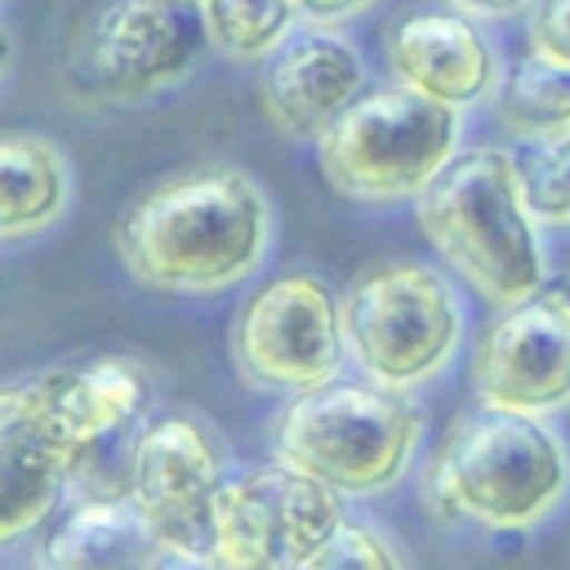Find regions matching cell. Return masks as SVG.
<instances>
[{
	"label": "cell",
	"mask_w": 570,
	"mask_h": 570,
	"mask_svg": "<svg viewBox=\"0 0 570 570\" xmlns=\"http://www.w3.org/2000/svg\"><path fill=\"white\" fill-rule=\"evenodd\" d=\"M272 240V200L236 165L174 169L134 196L111 227L116 258L156 294L236 289L258 276Z\"/></svg>",
	"instance_id": "obj_1"
},
{
	"label": "cell",
	"mask_w": 570,
	"mask_h": 570,
	"mask_svg": "<svg viewBox=\"0 0 570 570\" xmlns=\"http://www.w3.org/2000/svg\"><path fill=\"white\" fill-rule=\"evenodd\" d=\"M414 223L436 258L490 307L548 285L543 223L525 200L521 160L499 142L463 147L414 196Z\"/></svg>",
	"instance_id": "obj_2"
},
{
	"label": "cell",
	"mask_w": 570,
	"mask_h": 570,
	"mask_svg": "<svg viewBox=\"0 0 570 570\" xmlns=\"http://www.w3.org/2000/svg\"><path fill=\"white\" fill-rule=\"evenodd\" d=\"M570 490V450L548 419L481 405L459 414L423 463V508L436 521H463L521 534L548 521Z\"/></svg>",
	"instance_id": "obj_3"
},
{
	"label": "cell",
	"mask_w": 570,
	"mask_h": 570,
	"mask_svg": "<svg viewBox=\"0 0 570 570\" xmlns=\"http://www.w3.org/2000/svg\"><path fill=\"white\" fill-rule=\"evenodd\" d=\"M423 432L428 414L414 392L338 374L289 396L272 419L267 445L276 463L325 481L343 499H379L410 476Z\"/></svg>",
	"instance_id": "obj_4"
},
{
	"label": "cell",
	"mask_w": 570,
	"mask_h": 570,
	"mask_svg": "<svg viewBox=\"0 0 570 570\" xmlns=\"http://www.w3.org/2000/svg\"><path fill=\"white\" fill-rule=\"evenodd\" d=\"M338 307L356 374L396 392L436 383L454 365L468 330L454 281L419 258H387L356 272Z\"/></svg>",
	"instance_id": "obj_5"
},
{
	"label": "cell",
	"mask_w": 570,
	"mask_h": 570,
	"mask_svg": "<svg viewBox=\"0 0 570 570\" xmlns=\"http://www.w3.org/2000/svg\"><path fill=\"white\" fill-rule=\"evenodd\" d=\"M463 151V111L396 80L370 85L321 138V178L356 205H401Z\"/></svg>",
	"instance_id": "obj_6"
},
{
	"label": "cell",
	"mask_w": 570,
	"mask_h": 570,
	"mask_svg": "<svg viewBox=\"0 0 570 570\" xmlns=\"http://www.w3.org/2000/svg\"><path fill=\"white\" fill-rule=\"evenodd\" d=\"M205 49L196 9L174 0H98L67 45V80L89 102H147L178 89Z\"/></svg>",
	"instance_id": "obj_7"
},
{
	"label": "cell",
	"mask_w": 570,
	"mask_h": 570,
	"mask_svg": "<svg viewBox=\"0 0 570 570\" xmlns=\"http://www.w3.org/2000/svg\"><path fill=\"white\" fill-rule=\"evenodd\" d=\"M236 379L263 396H298L343 374V307L316 272L263 281L227 330Z\"/></svg>",
	"instance_id": "obj_8"
},
{
	"label": "cell",
	"mask_w": 570,
	"mask_h": 570,
	"mask_svg": "<svg viewBox=\"0 0 570 570\" xmlns=\"http://www.w3.org/2000/svg\"><path fill=\"white\" fill-rule=\"evenodd\" d=\"M343 494L325 481L285 468H232L214 503V570H298L343 521Z\"/></svg>",
	"instance_id": "obj_9"
},
{
	"label": "cell",
	"mask_w": 570,
	"mask_h": 570,
	"mask_svg": "<svg viewBox=\"0 0 570 570\" xmlns=\"http://www.w3.org/2000/svg\"><path fill=\"white\" fill-rule=\"evenodd\" d=\"M232 476L223 436L191 410L151 419L125 463V499L174 552L205 557L214 539V503Z\"/></svg>",
	"instance_id": "obj_10"
},
{
	"label": "cell",
	"mask_w": 570,
	"mask_h": 570,
	"mask_svg": "<svg viewBox=\"0 0 570 570\" xmlns=\"http://www.w3.org/2000/svg\"><path fill=\"white\" fill-rule=\"evenodd\" d=\"M472 392L481 405L557 419L570 410V289H534L494 307L472 343Z\"/></svg>",
	"instance_id": "obj_11"
},
{
	"label": "cell",
	"mask_w": 570,
	"mask_h": 570,
	"mask_svg": "<svg viewBox=\"0 0 570 570\" xmlns=\"http://www.w3.org/2000/svg\"><path fill=\"white\" fill-rule=\"evenodd\" d=\"M40 383L53 428L76 459V485L98 476L94 494H107L102 463L111 459L125 476L129 450L138 432L151 423V405H156L151 374L129 356H89L62 370H45Z\"/></svg>",
	"instance_id": "obj_12"
},
{
	"label": "cell",
	"mask_w": 570,
	"mask_h": 570,
	"mask_svg": "<svg viewBox=\"0 0 570 570\" xmlns=\"http://www.w3.org/2000/svg\"><path fill=\"white\" fill-rule=\"evenodd\" d=\"M370 89L365 53L325 22H298L258 62V107L289 142H316Z\"/></svg>",
	"instance_id": "obj_13"
},
{
	"label": "cell",
	"mask_w": 570,
	"mask_h": 570,
	"mask_svg": "<svg viewBox=\"0 0 570 570\" xmlns=\"http://www.w3.org/2000/svg\"><path fill=\"white\" fill-rule=\"evenodd\" d=\"M383 62L396 85L459 111L490 102L503 76V58L485 36L481 18L454 4H423L387 22Z\"/></svg>",
	"instance_id": "obj_14"
},
{
	"label": "cell",
	"mask_w": 570,
	"mask_h": 570,
	"mask_svg": "<svg viewBox=\"0 0 570 570\" xmlns=\"http://www.w3.org/2000/svg\"><path fill=\"white\" fill-rule=\"evenodd\" d=\"M76 485L40 374L0 387V548L40 530Z\"/></svg>",
	"instance_id": "obj_15"
},
{
	"label": "cell",
	"mask_w": 570,
	"mask_h": 570,
	"mask_svg": "<svg viewBox=\"0 0 570 570\" xmlns=\"http://www.w3.org/2000/svg\"><path fill=\"white\" fill-rule=\"evenodd\" d=\"M165 543L125 494H80L40 539V570H156Z\"/></svg>",
	"instance_id": "obj_16"
},
{
	"label": "cell",
	"mask_w": 570,
	"mask_h": 570,
	"mask_svg": "<svg viewBox=\"0 0 570 570\" xmlns=\"http://www.w3.org/2000/svg\"><path fill=\"white\" fill-rule=\"evenodd\" d=\"M76 196L67 151L45 134H0V240H31L62 223Z\"/></svg>",
	"instance_id": "obj_17"
},
{
	"label": "cell",
	"mask_w": 570,
	"mask_h": 570,
	"mask_svg": "<svg viewBox=\"0 0 570 570\" xmlns=\"http://www.w3.org/2000/svg\"><path fill=\"white\" fill-rule=\"evenodd\" d=\"M490 116L508 138L525 147L570 129V67L543 62L534 53L503 67L490 98Z\"/></svg>",
	"instance_id": "obj_18"
},
{
	"label": "cell",
	"mask_w": 570,
	"mask_h": 570,
	"mask_svg": "<svg viewBox=\"0 0 570 570\" xmlns=\"http://www.w3.org/2000/svg\"><path fill=\"white\" fill-rule=\"evenodd\" d=\"M209 49L236 62H263L303 18L294 0H200Z\"/></svg>",
	"instance_id": "obj_19"
},
{
	"label": "cell",
	"mask_w": 570,
	"mask_h": 570,
	"mask_svg": "<svg viewBox=\"0 0 570 570\" xmlns=\"http://www.w3.org/2000/svg\"><path fill=\"white\" fill-rule=\"evenodd\" d=\"M521 187L539 223L570 227V129L521 151Z\"/></svg>",
	"instance_id": "obj_20"
},
{
	"label": "cell",
	"mask_w": 570,
	"mask_h": 570,
	"mask_svg": "<svg viewBox=\"0 0 570 570\" xmlns=\"http://www.w3.org/2000/svg\"><path fill=\"white\" fill-rule=\"evenodd\" d=\"M298 570H410V561L383 525L365 517H343L338 530Z\"/></svg>",
	"instance_id": "obj_21"
},
{
	"label": "cell",
	"mask_w": 570,
	"mask_h": 570,
	"mask_svg": "<svg viewBox=\"0 0 570 570\" xmlns=\"http://www.w3.org/2000/svg\"><path fill=\"white\" fill-rule=\"evenodd\" d=\"M525 45L534 58L570 67V0H534L525 13Z\"/></svg>",
	"instance_id": "obj_22"
},
{
	"label": "cell",
	"mask_w": 570,
	"mask_h": 570,
	"mask_svg": "<svg viewBox=\"0 0 570 570\" xmlns=\"http://www.w3.org/2000/svg\"><path fill=\"white\" fill-rule=\"evenodd\" d=\"M303 22H325V27H343L361 13H370L379 0H294Z\"/></svg>",
	"instance_id": "obj_23"
},
{
	"label": "cell",
	"mask_w": 570,
	"mask_h": 570,
	"mask_svg": "<svg viewBox=\"0 0 570 570\" xmlns=\"http://www.w3.org/2000/svg\"><path fill=\"white\" fill-rule=\"evenodd\" d=\"M445 4H454L472 18H481V22H503V18H517V13L534 9V0H445Z\"/></svg>",
	"instance_id": "obj_24"
},
{
	"label": "cell",
	"mask_w": 570,
	"mask_h": 570,
	"mask_svg": "<svg viewBox=\"0 0 570 570\" xmlns=\"http://www.w3.org/2000/svg\"><path fill=\"white\" fill-rule=\"evenodd\" d=\"M13 58H18V36H13V27H9V22H4V13H0V85L9 80Z\"/></svg>",
	"instance_id": "obj_25"
},
{
	"label": "cell",
	"mask_w": 570,
	"mask_h": 570,
	"mask_svg": "<svg viewBox=\"0 0 570 570\" xmlns=\"http://www.w3.org/2000/svg\"><path fill=\"white\" fill-rule=\"evenodd\" d=\"M156 570H214L205 557H191V552H174V548H165L160 552V561H156Z\"/></svg>",
	"instance_id": "obj_26"
},
{
	"label": "cell",
	"mask_w": 570,
	"mask_h": 570,
	"mask_svg": "<svg viewBox=\"0 0 570 570\" xmlns=\"http://www.w3.org/2000/svg\"><path fill=\"white\" fill-rule=\"evenodd\" d=\"M174 4H183V9H200V0H174Z\"/></svg>",
	"instance_id": "obj_27"
},
{
	"label": "cell",
	"mask_w": 570,
	"mask_h": 570,
	"mask_svg": "<svg viewBox=\"0 0 570 570\" xmlns=\"http://www.w3.org/2000/svg\"><path fill=\"white\" fill-rule=\"evenodd\" d=\"M0 4H4V0H0Z\"/></svg>",
	"instance_id": "obj_28"
},
{
	"label": "cell",
	"mask_w": 570,
	"mask_h": 570,
	"mask_svg": "<svg viewBox=\"0 0 570 570\" xmlns=\"http://www.w3.org/2000/svg\"><path fill=\"white\" fill-rule=\"evenodd\" d=\"M566 289H570V285H566Z\"/></svg>",
	"instance_id": "obj_29"
}]
</instances>
